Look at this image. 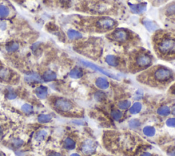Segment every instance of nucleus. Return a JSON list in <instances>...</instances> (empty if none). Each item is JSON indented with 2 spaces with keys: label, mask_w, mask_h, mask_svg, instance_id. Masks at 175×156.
<instances>
[{
  "label": "nucleus",
  "mask_w": 175,
  "mask_h": 156,
  "mask_svg": "<svg viewBox=\"0 0 175 156\" xmlns=\"http://www.w3.org/2000/svg\"><path fill=\"white\" fill-rule=\"evenodd\" d=\"M52 119L50 114H40L38 116V121L40 123H49Z\"/></svg>",
  "instance_id": "obj_24"
},
{
  "label": "nucleus",
  "mask_w": 175,
  "mask_h": 156,
  "mask_svg": "<svg viewBox=\"0 0 175 156\" xmlns=\"http://www.w3.org/2000/svg\"><path fill=\"white\" fill-rule=\"evenodd\" d=\"M19 47V44L17 43V42H12V43H10L8 44V45L6 47V49L7 52H14L15 51H17Z\"/></svg>",
  "instance_id": "obj_27"
},
{
  "label": "nucleus",
  "mask_w": 175,
  "mask_h": 156,
  "mask_svg": "<svg viewBox=\"0 0 175 156\" xmlns=\"http://www.w3.org/2000/svg\"><path fill=\"white\" fill-rule=\"evenodd\" d=\"M35 93L38 98L40 99H45L48 95V90L46 86H40L38 88H36Z\"/></svg>",
  "instance_id": "obj_12"
},
{
  "label": "nucleus",
  "mask_w": 175,
  "mask_h": 156,
  "mask_svg": "<svg viewBox=\"0 0 175 156\" xmlns=\"http://www.w3.org/2000/svg\"><path fill=\"white\" fill-rule=\"evenodd\" d=\"M7 97L9 99H14L17 97V95H16L14 92H13V91H10L8 94L7 95Z\"/></svg>",
  "instance_id": "obj_34"
},
{
  "label": "nucleus",
  "mask_w": 175,
  "mask_h": 156,
  "mask_svg": "<svg viewBox=\"0 0 175 156\" xmlns=\"http://www.w3.org/2000/svg\"><path fill=\"white\" fill-rule=\"evenodd\" d=\"M47 136V132L46 131L40 130L36 133L34 138L37 141H42L45 139Z\"/></svg>",
  "instance_id": "obj_25"
},
{
  "label": "nucleus",
  "mask_w": 175,
  "mask_h": 156,
  "mask_svg": "<svg viewBox=\"0 0 175 156\" xmlns=\"http://www.w3.org/2000/svg\"><path fill=\"white\" fill-rule=\"evenodd\" d=\"M143 24L144 27L146 28V30L150 32H153L157 31L159 29V26L154 21H150V20L146 19L143 21Z\"/></svg>",
  "instance_id": "obj_10"
},
{
  "label": "nucleus",
  "mask_w": 175,
  "mask_h": 156,
  "mask_svg": "<svg viewBox=\"0 0 175 156\" xmlns=\"http://www.w3.org/2000/svg\"><path fill=\"white\" fill-rule=\"evenodd\" d=\"M157 48L162 55L175 54V34L167 33L161 37L157 43Z\"/></svg>",
  "instance_id": "obj_1"
},
{
  "label": "nucleus",
  "mask_w": 175,
  "mask_h": 156,
  "mask_svg": "<svg viewBox=\"0 0 175 156\" xmlns=\"http://www.w3.org/2000/svg\"><path fill=\"white\" fill-rule=\"evenodd\" d=\"M140 125H141V123L140 120L137 119H131L129 122V126L131 129H138L140 126Z\"/></svg>",
  "instance_id": "obj_28"
},
{
  "label": "nucleus",
  "mask_w": 175,
  "mask_h": 156,
  "mask_svg": "<svg viewBox=\"0 0 175 156\" xmlns=\"http://www.w3.org/2000/svg\"><path fill=\"white\" fill-rule=\"evenodd\" d=\"M10 14L9 9L5 6H0V17H8Z\"/></svg>",
  "instance_id": "obj_30"
},
{
  "label": "nucleus",
  "mask_w": 175,
  "mask_h": 156,
  "mask_svg": "<svg viewBox=\"0 0 175 156\" xmlns=\"http://www.w3.org/2000/svg\"><path fill=\"white\" fill-rule=\"evenodd\" d=\"M48 156H62V155H61L60 153H57V152H52V153L49 154Z\"/></svg>",
  "instance_id": "obj_38"
},
{
  "label": "nucleus",
  "mask_w": 175,
  "mask_h": 156,
  "mask_svg": "<svg viewBox=\"0 0 175 156\" xmlns=\"http://www.w3.org/2000/svg\"><path fill=\"white\" fill-rule=\"evenodd\" d=\"M165 14L168 17H175V3H172L166 8Z\"/></svg>",
  "instance_id": "obj_19"
},
{
  "label": "nucleus",
  "mask_w": 175,
  "mask_h": 156,
  "mask_svg": "<svg viewBox=\"0 0 175 156\" xmlns=\"http://www.w3.org/2000/svg\"><path fill=\"white\" fill-rule=\"evenodd\" d=\"M142 109V105L140 102L134 103L129 108V112L132 114H137L141 112Z\"/></svg>",
  "instance_id": "obj_15"
},
{
  "label": "nucleus",
  "mask_w": 175,
  "mask_h": 156,
  "mask_svg": "<svg viewBox=\"0 0 175 156\" xmlns=\"http://www.w3.org/2000/svg\"><path fill=\"white\" fill-rule=\"evenodd\" d=\"M157 113L162 116H167L171 113L170 108L167 106H164L159 107L157 110Z\"/></svg>",
  "instance_id": "obj_17"
},
{
  "label": "nucleus",
  "mask_w": 175,
  "mask_h": 156,
  "mask_svg": "<svg viewBox=\"0 0 175 156\" xmlns=\"http://www.w3.org/2000/svg\"><path fill=\"white\" fill-rule=\"evenodd\" d=\"M81 62L83 64V65L87 66V67H89V68H92V69H94L95 71H98L99 72H100V73H101L104 74L105 76H108V77H109V78L114 79V80H119V78H118L116 76H115L114 74L111 73L107 71L104 70L103 68H101L100 66H97V65H96V64L92 63V62L85 61V60H81Z\"/></svg>",
  "instance_id": "obj_5"
},
{
  "label": "nucleus",
  "mask_w": 175,
  "mask_h": 156,
  "mask_svg": "<svg viewBox=\"0 0 175 156\" xmlns=\"http://www.w3.org/2000/svg\"><path fill=\"white\" fill-rule=\"evenodd\" d=\"M95 100L99 101V102H101V101H103L106 99V95L103 92L98 91L95 94Z\"/></svg>",
  "instance_id": "obj_29"
},
{
  "label": "nucleus",
  "mask_w": 175,
  "mask_h": 156,
  "mask_svg": "<svg viewBox=\"0 0 175 156\" xmlns=\"http://www.w3.org/2000/svg\"><path fill=\"white\" fill-rule=\"evenodd\" d=\"M129 7L132 13L134 14H142L146 11L147 4L141 3L139 4H129Z\"/></svg>",
  "instance_id": "obj_8"
},
{
  "label": "nucleus",
  "mask_w": 175,
  "mask_h": 156,
  "mask_svg": "<svg viewBox=\"0 0 175 156\" xmlns=\"http://www.w3.org/2000/svg\"><path fill=\"white\" fill-rule=\"evenodd\" d=\"M21 110L26 114H30L33 112V107L28 103H25L21 107Z\"/></svg>",
  "instance_id": "obj_32"
},
{
  "label": "nucleus",
  "mask_w": 175,
  "mask_h": 156,
  "mask_svg": "<svg viewBox=\"0 0 175 156\" xmlns=\"http://www.w3.org/2000/svg\"><path fill=\"white\" fill-rule=\"evenodd\" d=\"M22 144H23V141H22L21 140L17 139V140H15V142H14L13 145H15V147H20V146H21L22 145Z\"/></svg>",
  "instance_id": "obj_35"
},
{
  "label": "nucleus",
  "mask_w": 175,
  "mask_h": 156,
  "mask_svg": "<svg viewBox=\"0 0 175 156\" xmlns=\"http://www.w3.org/2000/svg\"><path fill=\"white\" fill-rule=\"evenodd\" d=\"M168 154L170 156H175V147L170 150V151L168 152Z\"/></svg>",
  "instance_id": "obj_37"
},
{
  "label": "nucleus",
  "mask_w": 175,
  "mask_h": 156,
  "mask_svg": "<svg viewBox=\"0 0 175 156\" xmlns=\"http://www.w3.org/2000/svg\"><path fill=\"white\" fill-rule=\"evenodd\" d=\"M172 113L174 115H175V106L174 107V108H172Z\"/></svg>",
  "instance_id": "obj_42"
},
{
  "label": "nucleus",
  "mask_w": 175,
  "mask_h": 156,
  "mask_svg": "<svg viewBox=\"0 0 175 156\" xmlns=\"http://www.w3.org/2000/svg\"><path fill=\"white\" fill-rule=\"evenodd\" d=\"M166 124L169 127H175V117L174 118H170L166 121Z\"/></svg>",
  "instance_id": "obj_33"
},
{
  "label": "nucleus",
  "mask_w": 175,
  "mask_h": 156,
  "mask_svg": "<svg viewBox=\"0 0 175 156\" xmlns=\"http://www.w3.org/2000/svg\"><path fill=\"white\" fill-rule=\"evenodd\" d=\"M64 147L65 149L68 150H73L76 147V143L71 138H67L64 140Z\"/></svg>",
  "instance_id": "obj_18"
},
{
  "label": "nucleus",
  "mask_w": 175,
  "mask_h": 156,
  "mask_svg": "<svg viewBox=\"0 0 175 156\" xmlns=\"http://www.w3.org/2000/svg\"><path fill=\"white\" fill-rule=\"evenodd\" d=\"M82 70L79 68H75L72 69L69 73V76L73 79H79L83 76Z\"/></svg>",
  "instance_id": "obj_16"
},
{
  "label": "nucleus",
  "mask_w": 175,
  "mask_h": 156,
  "mask_svg": "<svg viewBox=\"0 0 175 156\" xmlns=\"http://www.w3.org/2000/svg\"><path fill=\"white\" fill-rule=\"evenodd\" d=\"M97 145L95 141L92 140H86L81 146V151L86 155H91L95 153Z\"/></svg>",
  "instance_id": "obj_6"
},
{
  "label": "nucleus",
  "mask_w": 175,
  "mask_h": 156,
  "mask_svg": "<svg viewBox=\"0 0 175 156\" xmlns=\"http://www.w3.org/2000/svg\"><path fill=\"white\" fill-rule=\"evenodd\" d=\"M57 78L56 73L52 71H47L42 75V79L45 82H51V81L55 80Z\"/></svg>",
  "instance_id": "obj_13"
},
{
  "label": "nucleus",
  "mask_w": 175,
  "mask_h": 156,
  "mask_svg": "<svg viewBox=\"0 0 175 156\" xmlns=\"http://www.w3.org/2000/svg\"><path fill=\"white\" fill-rule=\"evenodd\" d=\"M25 80L27 82H40L41 79L40 77L36 73H33L25 77Z\"/></svg>",
  "instance_id": "obj_21"
},
{
  "label": "nucleus",
  "mask_w": 175,
  "mask_h": 156,
  "mask_svg": "<svg viewBox=\"0 0 175 156\" xmlns=\"http://www.w3.org/2000/svg\"><path fill=\"white\" fill-rule=\"evenodd\" d=\"M156 130L155 127L152 126H146L143 128V133L148 137H152L155 134Z\"/></svg>",
  "instance_id": "obj_20"
},
{
  "label": "nucleus",
  "mask_w": 175,
  "mask_h": 156,
  "mask_svg": "<svg viewBox=\"0 0 175 156\" xmlns=\"http://www.w3.org/2000/svg\"><path fill=\"white\" fill-rule=\"evenodd\" d=\"M112 37L114 39L119 42H123L126 40L129 37V34L125 30H120L114 32L112 34Z\"/></svg>",
  "instance_id": "obj_9"
},
{
  "label": "nucleus",
  "mask_w": 175,
  "mask_h": 156,
  "mask_svg": "<svg viewBox=\"0 0 175 156\" xmlns=\"http://www.w3.org/2000/svg\"><path fill=\"white\" fill-rule=\"evenodd\" d=\"M97 25L101 29L109 30L115 25L114 20L109 17H104L97 22Z\"/></svg>",
  "instance_id": "obj_7"
},
{
  "label": "nucleus",
  "mask_w": 175,
  "mask_h": 156,
  "mask_svg": "<svg viewBox=\"0 0 175 156\" xmlns=\"http://www.w3.org/2000/svg\"><path fill=\"white\" fill-rule=\"evenodd\" d=\"M54 106L57 110L63 112H70L73 108V103L70 101H68V99L64 98L56 99V101L54 102Z\"/></svg>",
  "instance_id": "obj_3"
},
{
  "label": "nucleus",
  "mask_w": 175,
  "mask_h": 156,
  "mask_svg": "<svg viewBox=\"0 0 175 156\" xmlns=\"http://www.w3.org/2000/svg\"><path fill=\"white\" fill-rule=\"evenodd\" d=\"M152 63V58L148 54H140L136 56L135 60V65L139 68H146Z\"/></svg>",
  "instance_id": "obj_4"
},
{
  "label": "nucleus",
  "mask_w": 175,
  "mask_h": 156,
  "mask_svg": "<svg viewBox=\"0 0 175 156\" xmlns=\"http://www.w3.org/2000/svg\"><path fill=\"white\" fill-rule=\"evenodd\" d=\"M105 61H106L107 64H108V65L114 66V67L119 65V60H118V58L116 57V56L114 55L107 56L106 58H105Z\"/></svg>",
  "instance_id": "obj_14"
},
{
  "label": "nucleus",
  "mask_w": 175,
  "mask_h": 156,
  "mask_svg": "<svg viewBox=\"0 0 175 156\" xmlns=\"http://www.w3.org/2000/svg\"><path fill=\"white\" fill-rule=\"evenodd\" d=\"M111 115L112 116V118L116 121H120L123 117V113H122L121 111L119 110H117V109H114L111 111Z\"/></svg>",
  "instance_id": "obj_26"
},
{
  "label": "nucleus",
  "mask_w": 175,
  "mask_h": 156,
  "mask_svg": "<svg viewBox=\"0 0 175 156\" xmlns=\"http://www.w3.org/2000/svg\"><path fill=\"white\" fill-rule=\"evenodd\" d=\"M67 34H68V38L70 39H77V38L82 37V34L80 32L74 30H69L68 32H67Z\"/></svg>",
  "instance_id": "obj_22"
},
{
  "label": "nucleus",
  "mask_w": 175,
  "mask_h": 156,
  "mask_svg": "<svg viewBox=\"0 0 175 156\" xmlns=\"http://www.w3.org/2000/svg\"><path fill=\"white\" fill-rule=\"evenodd\" d=\"M70 156H80V155H79L78 153H73Z\"/></svg>",
  "instance_id": "obj_41"
},
{
  "label": "nucleus",
  "mask_w": 175,
  "mask_h": 156,
  "mask_svg": "<svg viewBox=\"0 0 175 156\" xmlns=\"http://www.w3.org/2000/svg\"><path fill=\"white\" fill-rule=\"evenodd\" d=\"M6 27H7V24L5 21H1V23H0V29L1 30H5L6 29Z\"/></svg>",
  "instance_id": "obj_36"
},
{
  "label": "nucleus",
  "mask_w": 175,
  "mask_h": 156,
  "mask_svg": "<svg viewBox=\"0 0 175 156\" xmlns=\"http://www.w3.org/2000/svg\"><path fill=\"white\" fill-rule=\"evenodd\" d=\"M173 76L172 72L168 68L159 67L152 73V78L157 82L164 83L170 80Z\"/></svg>",
  "instance_id": "obj_2"
},
{
  "label": "nucleus",
  "mask_w": 175,
  "mask_h": 156,
  "mask_svg": "<svg viewBox=\"0 0 175 156\" xmlns=\"http://www.w3.org/2000/svg\"><path fill=\"white\" fill-rule=\"evenodd\" d=\"M141 156H152L151 154L150 153H148V152H146V153H144Z\"/></svg>",
  "instance_id": "obj_40"
},
{
  "label": "nucleus",
  "mask_w": 175,
  "mask_h": 156,
  "mask_svg": "<svg viewBox=\"0 0 175 156\" xmlns=\"http://www.w3.org/2000/svg\"><path fill=\"white\" fill-rule=\"evenodd\" d=\"M95 84L99 88L102 89V90L107 89L109 86V83L107 80V79L102 78V77H100V78L97 79L96 81H95Z\"/></svg>",
  "instance_id": "obj_11"
},
{
  "label": "nucleus",
  "mask_w": 175,
  "mask_h": 156,
  "mask_svg": "<svg viewBox=\"0 0 175 156\" xmlns=\"http://www.w3.org/2000/svg\"><path fill=\"white\" fill-rule=\"evenodd\" d=\"M0 156H3V155H1V153H0Z\"/></svg>",
  "instance_id": "obj_43"
},
{
  "label": "nucleus",
  "mask_w": 175,
  "mask_h": 156,
  "mask_svg": "<svg viewBox=\"0 0 175 156\" xmlns=\"http://www.w3.org/2000/svg\"><path fill=\"white\" fill-rule=\"evenodd\" d=\"M131 101L129 100H123L119 101V103H118V107H119V109L121 110H127L129 109L130 107H131Z\"/></svg>",
  "instance_id": "obj_23"
},
{
  "label": "nucleus",
  "mask_w": 175,
  "mask_h": 156,
  "mask_svg": "<svg viewBox=\"0 0 175 156\" xmlns=\"http://www.w3.org/2000/svg\"><path fill=\"white\" fill-rule=\"evenodd\" d=\"M171 92H172L173 95H175V84L171 88Z\"/></svg>",
  "instance_id": "obj_39"
},
{
  "label": "nucleus",
  "mask_w": 175,
  "mask_h": 156,
  "mask_svg": "<svg viewBox=\"0 0 175 156\" xmlns=\"http://www.w3.org/2000/svg\"><path fill=\"white\" fill-rule=\"evenodd\" d=\"M10 76V71L6 68H0V78L6 80Z\"/></svg>",
  "instance_id": "obj_31"
}]
</instances>
